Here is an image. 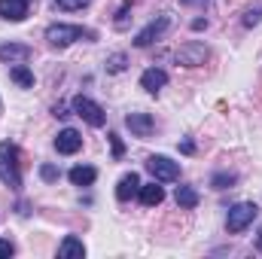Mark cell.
<instances>
[{
  "instance_id": "27",
  "label": "cell",
  "mask_w": 262,
  "mask_h": 259,
  "mask_svg": "<svg viewBox=\"0 0 262 259\" xmlns=\"http://www.w3.org/2000/svg\"><path fill=\"white\" fill-rule=\"evenodd\" d=\"M180 3H186V6H204L207 0H180Z\"/></svg>"
},
{
  "instance_id": "19",
  "label": "cell",
  "mask_w": 262,
  "mask_h": 259,
  "mask_svg": "<svg viewBox=\"0 0 262 259\" xmlns=\"http://www.w3.org/2000/svg\"><path fill=\"white\" fill-rule=\"evenodd\" d=\"M125 64H128L125 52H113V55L107 58V70H110V73H122V70H125Z\"/></svg>"
},
{
  "instance_id": "3",
  "label": "cell",
  "mask_w": 262,
  "mask_h": 259,
  "mask_svg": "<svg viewBox=\"0 0 262 259\" xmlns=\"http://www.w3.org/2000/svg\"><path fill=\"white\" fill-rule=\"evenodd\" d=\"M256 213H259V207L253 204V201H241V204H235V207H229V217H226V229L232 232V235H238V232H244L253 220H256Z\"/></svg>"
},
{
  "instance_id": "8",
  "label": "cell",
  "mask_w": 262,
  "mask_h": 259,
  "mask_svg": "<svg viewBox=\"0 0 262 259\" xmlns=\"http://www.w3.org/2000/svg\"><path fill=\"white\" fill-rule=\"evenodd\" d=\"M31 55H34V49L25 46V43H3L0 46V61L3 64H25V61H31Z\"/></svg>"
},
{
  "instance_id": "15",
  "label": "cell",
  "mask_w": 262,
  "mask_h": 259,
  "mask_svg": "<svg viewBox=\"0 0 262 259\" xmlns=\"http://www.w3.org/2000/svg\"><path fill=\"white\" fill-rule=\"evenodd\" d=\"M58 256L61 259H82L85 256V247H82V241L76 235H67L64 241H61V247H58Z\"/></svg>"
},
{
  "instance_id": "5",
  "label": "cell",
  "mask_w": 262,
  "mask_h": 259,
  "mask_svg": "<svg viewBox=\"0 0 262 259\" xmlns=\"http://www.w3.org/2000/svg\"><path fill=\"white\" fill-rule=\"evenodd\" d=\"M73 113H76V116H82L92 128H101V125L107 122L104 107H101V104H95V101H92V98H85V95H76V98H73Z\"/></svg>"
},
{
  "instance_id": "26",
  "label": "cell",
  "mask_w": 262,
  "mask_h": 259,
  "mask_svg": "<svg viewBox=\"0 0 262 259\" xmlns=\"http://www.w3.org/2000/svg\"><path fill=\"white\" fill-rule=\"evenodd\" d=\"M201 28H207V21H204V18H195V21H192V31H201Z\"/></svg>"
},
{
  "instance_id": "10",
  "label": "cell",
  "mask_w": 262,
  "mask_h": 259,
  "mask_svg": "<svg viewBox=\"0 0 262 259\" xmlns=\"http://www.w3.org/2000/svg\"><path fill=\"white\" fill-rule=\"evenodd\" d=\"M165 85H168V73L162 67H149V70L140 73V89H146L149 95H159Z\"/></svg>"
},
{
  "instance_id": "14",
  "label": "cell",
  "mask_w": 262,
  "mask_h": 259,
  "mask_svg": "<svg viewBox=\"0 0 262 259\" xmlns=\"http://www.w3.org/2000/svg\"><path fill=\"white\" fill-rule=\"evenodd\" d=\"M137 192H140V177H137L134 171L125 174V177L116 183V198H119V201H128L131 195H137Z\"/></svg>"
},
{
  "instance_id": "12",
  "label": "cell",
  "mask_w": 262,
  "mask_h": 259,
  "mask_svg": "<svg viewBox=\"0 0 262 259\" xmlns=\"http://www.w3.org/2000/svg\"><path fill=\"white\" fill-rule=\"evenodd\" d=\"M28 0H0V15L6 21H21L28 15Z\"/></svg>"
},
{
  "instance_id": "6",
  "label": "cell",
  "mask_w": 262,
  "mask_h": 259,
  "mask_svg": "<svg viewBox=\"0 0 262 259\" xmlns=\"http://www.w3.org/2000/svg\"><path fill=\"white\" fill-rule=\"evenodd\" d=\"M207 46L204 43H198V40H189V43H183L177 52H174V61L183 67H201L204 61H207Z\"/></svg>"
},
{
  "instance_id": "1",
  "label": "cell",
  "mask_w": 262,
  "mask_h": 259,
  "mask_svg": "<svg viewBox=\"0 0 262 259\" xmlns=\"http://www.w3.org/2000/svg\"><path fill=\"white\" fill-rule=\"evenodd\" d=\"M0 180L9 186V189H18L21 186V174H18V146L3 140L0 143Z\"/></svg>"
},
{
  "instance_id": "28",
  "label": "cell",
  "mask_w": 262,
  "mask_h": 259,
  "mask_svg": "<svg viewBox=\"0 0 262 259\" xmlns=\"http://www.w3.org/2000/svg\"><path fill=\"white\" fill-rule=\"evenodd\" d=\"M259 250H262V235H259Z\"/></svg>"
},
{
  "instance_id": "13",
  "label": "cell",
  "mask_w": 262,
  "mask_h": 259,
  "mask_svg": "<svg viewBox=\"0 0 262 259\" xmlns=\"http://www.w3.org/2000/svg\"><path fill=\"white\" fill-rule=\"evenodd\" d=\"M70 183L73 186H92L95 180H98V171L92 168V165H76V168H70Z\"/></svg>"
},
{
  "instance_id": "22",
  "label": "cell",
  "mask_w": 262,
  "mask_h": 259,
  "mask_svg": "<svg viewBox=\"0 0 262 259\" xmlns=\"http://www.w3.org/2000/svg\"><path fill=\"white\" fill-rule=\"evenodd\" d=\"M259 21H262V6H253V9L244 12V28H253V25H259Z\"/></svg>"
},
{
  "instance_id": "4",
  "label": "cell",
  "mask_w": 262,
  "mask_h": 259,
  "mask_svg": "<svg viewBox=\"0 0 262 259\" xmlns=\"http://www.w3.org/2000/svg\"><path fill=\"white\" fill-rule=\"evenodd\" d=\"M146 171H149L152 180H159V183H174V180H180V165L171 162L168 156H149V159H146Z\"/></svg>"
},
{
  "instance_id": "24",
  "label": "cell",
  "mask_w": 262,
  "mask_h": 259,
  "mask_svg": "<svg viewBox=\"0 0 262 259\" xmlns=\"http://www.w3.org/2000/svg\"><path fill=\"white\" fill-rule=\"evenodd\" d=\"M110 143H113V156H116V159H119V156H122V153H125V146H122V140H119V137H116V134H110Z\"/></svg>"
},
{
  "instance_id": "17",
  "label": "cell",
  "mask_w": 262,
  "mask_h": 259,
  "mask_svg": "<svg viewBox=\"0 0 262 259\" xmlns=\"http://www.w3.org/2000/svg\"><path fill=\"white\" fill-rule=\"evenodd\" d=\"M9 79L18 82L21 89H34V73H31L25 64H12L9 67Z\"/></svg>"
},
{
  "instance_id": "23",
  "label": "cell",
  "mask_w": 262,
  "mask_h": 259,
  "mask_svg": "<svg viewBox=\"0 0 262 259\" xmlns=\"http://www.w3.org/2000/svg\"><path fill=\"white\" fill-rule=\"evenodd\" d=\"M40 177H43L46 183H55V180L61 177V171H58L55 165H43V168H40Z\"/></svg>"
},
{
  "instance_id": "20",
  "label": "cell",
  "mask_w": 262,
  "mask_h": 259,
  "mask_svg": "<svg viewBox=\"0 0 262 259\" xmlns=\"http://www.w3.org/2000/svg\"><path fill=\"white\" fill-rule=\"evenodd\" d=\"M55 6L64 9V12H76V9H85L89 0H55Z\"/></svg>"
},
{
  "instance_id": "7",
  "label": "cell",
  "mask_w": 262,
  "mask_h": 259,
  "mask_svg": "<svg viewBox=\"0 0 262 259\" xmlns=\"http://www.w3.org/2000/svg\"><path fill=\"white\" fill-rule=\"evenodd\" d=\"M168 28H171V18H168V15H159V18H156V21H149L143 31H137V37H134V46L146 49V46H149V43H156V40H159V37H162Z\"/></svg>"
},
{
  "instance_id": "2",
  "label": "cell",
  "mask_w": 262,
  "mask_h": 259,
  "mask_svg": "<svg viewBox=\"0 0 262 259\" xmlns=\"http://www.w3.org/2000/svg\"><path fill=\"white\" fill-rule=\"evenodd\" d=\"M82 37H95V34L85 31V28H79V25H49V28H46V40H49L52 46H58V49H64V46L82 40Z\"/></svg>"
},
{
  "instance_id": "21",
  "label": "cell",
  "mask_w": 262,
  "mask_h": 259,
  "mask_svg": "<svg viewBox=\"0 0 262 259\" xmlns=\"http://www.w3.org/2000/svg\"><path fill=\"white\" fill-rule=\"evenodd\" d=\"M232 183H235V174H213V180H210L213 189H229Z\"/></svg>"
},
{
  "instance_id": "9",
  "label": "cell",
  "mask_w": 262,
  "mask_h": 259,
  "mask_svg": "<svg viewBox=\"0 0 262 259\" xmlns=\"http://www.w3.org/2000/svg\"><path fill=\"white\" fill-rule=\"evenodd\" d=\"M55 149H58L61 156H73V153H79V149H82V134H79L76 128L58 131V137H55Z\"/></svg>"
},
{
  "instance_id": "29",
  "label": "cell",
  "mask_w": 262,
  "mask_h": 259,
  "mask_svg": "<svg viewBox=\"0 0 262 259\" xmlns=\"http://www.w3.org/2000/svg\"><path fill=\"white\" fill-rule=\"evenodd\" d=\"M28 3H34V0H28Z\"/></svg>"
},
{
  "instance_id": "25",
  "label": "cell",
  "mask_w": 262,
  "mask_h": 259,
  "mask_svg": "<svg viewBox=\"0 0 262 259\" xmlns=\"http://www.w3.org/2000/svg\"><path fill=\"white\" fill-rule=\"evenodd\" d=\"M15 253V247L9 244V241H0V259H6V256H12Z\"/></svg>"
},
{
  "instance_id": "16",
  "label": "cell",
  "mask_w": 262,
  "mask_h": 259,
  "mask_svg": "<svg viewBox=\"0 0 262 259\" xmlns=\"http://www.w3.org/2000/svg\"><path fill=\"white\" fill-rule=\"evenodd\" d=\"M140 201H143L146 207H156V204H162V201H165V189H162L159 183L140 186Z\"/></svg>"
},
{
  "instance_id": "11",
  "label": "cell",
  "mask_w": 262,
  "mask_h": 259,
  "mask_svg": "<svg viewBox=\"0 0 262 259\" xmlns=\"http://www.w3.org/2000/svg\"><path fill=\"white\" fill-rule=\"evenodd\" d=\"M125 125L131 128L134 137H149L152 134V116L149 113H128L125 116Z\"/></svg>"
},
{
  "instance_id": "18",
  "label": "cell",
  "mask_w": 262,
  "mask_h": 259,
  "mask_svg": "<svg viewBox=\"0 0 262 259\" xmlns=\"http://www.w3.org/2000/svg\"><path fill=\"white\" fill-rule=\"evenodd\" d=\"M174 198H177V204H180L183 210H192V207H198V192L192 189V186H177Z\"/></svg>"
}]
</instances>
